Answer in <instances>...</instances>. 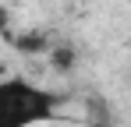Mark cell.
<instances>
[{"label": "cell", "instance_id": "6da1fadb", "mask_svg": "<svg viewBox=\"0 0 131 127\" xmlns=\"http://www.w3.org/2000/svg\"><path fill=\"white\" fill-rule=\"evenodd\" d=\"M57 95L21 74L0 78V127H36L53 120Z\"/></svg>", "mask_w": 131, "mask_h": 127}, {"label": "cell", "instance_id": "7a4b0ae2", "mask_svg": "<svg viewBox=\"0 0 131 127\" xmlns=\"http://www.w3.org/2000/svg\"><path fill=\"white\" fill-rule=\"evenodd\" d=\"M46 57H50V64H53V71H60V74H67V71L74 67V60H78L74 46H67V42H53Z\"/></svg>", "mask_w": 131, "mask_h": 127}, {"label": "cell", "instance_id": "3957f363", "mask_svg": "<svg viewBox=\"0 0 131 127\" xmlns=\"http://www.w3.org/2000/svg\"><path fill=\"white\" fill-rule=\"evenodd\" d=\"M14 46L21 49V53H50V35H43V32H28V35H21V39H14Z\"/></svg>", "mask_w": 131, "mask_h": 127}, {"label": "cell", "instance_id": "277c9868", "mask_svg": "<svg viewBox=\"0 0 131 127\" xmlns=\"http://www.w3.org/2000/svg\"><path fill=\"white\" fill-rule=\"evenodd\" d=\"M7 28H11V11L0 4V35H7Z\"/></svg>", "mask_w": 131, "mask_h": 127}, {"label": "cell", "instance_id": "5b68a950", "mask_svg": "<svg viewBox=\"0 0 131 127\" xmlns=\"http://www.w3.org/2000/svg\"><path fill=\"white\" fill-rule=\"evenodd\" d=\"M85 127H96V124H85Z\"/></svg>", "mask_w": 131, "mask_h": 127}]
</instances>
